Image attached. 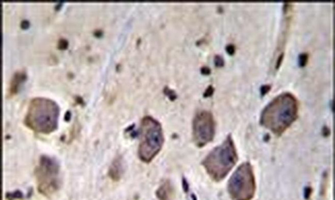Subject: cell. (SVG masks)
<instances>
[{"label": "cell", "mask_w": 335, "mask_h": 200, "mask_svg": "<svg viewBox=\"0 0 335 200\" xmlns=\"http://www.w3.org/2000/svg\"><path fill=\"white\" fill-rule=\"evenodd\" d=\"M256 190L252 167L244 163L238 167L228 183V191L233 200H250Z\"/></svg>", "instance_id": "6"}, {"label": "cell", "mask_w": 335, "mask_h": 200, "mask_svg": "<svg viewBox=\"0 0 335 200\" xmlns=\"http://www.w3.org/2000/svg\"><path fill=\"white\" fill-rule=\"evenodd\" d=\"M271 89V86L270 84H263L260 87V92L262 95H265L266 93H268L269 91Z\"/></svg>", "instance_id": "13"}, {"label": "cell", "mask_w": 335, "mask_h": 200, "mask_svg": "<svg viewBox=\"0 0 335 200\" xmlns=\"http://www.w3.org/2000/svg\"><path fill=\"white\" fill-rule=\"evenodd\" d=\"M213 91H214V88H213V86H209L205 92L204 95L206 96L211 95L213 93Z\"/></svg>", "instance_id": "17"}, {"label": "cell", "mask_w": 335, "mask_h": 200, "mask_svg": "<svg viewBox=\"0 0 335 200\" xmlns=\"http://www.w3.org/2000/svg\"><path fill=\"white\" fill-rule=\"evenodd\" d=\"M238 161L236 149L228 135L222 144L212 150L204 159L202 165L208 175L216 182L222 180Z\"/></svg>", "instance_id": "3"}, {"label": "cell", "mask_w": 335, "mask_h": 200, "mask_svg": "<svg viewBox=\"0 0 335 200\" xmlns=\"http://www.w3.org/2000/svg\"><path fill=\"white\" fill-rule=\"evenodd\" d=\"M68 45V41L65 38H62L59 39L57 43V48L59 49H65L67 48Z\"/></svg>", "instance_id": "11"}, {"label": "cell", "mask_w": 335, "mask_h": 200, "mask_svg": "<svg viewBox=\"0 0 335 200\" xmlns=\"http://www.w3.org/2000/svg\"><path fill=\"white\" fill-rule=\"evenodd\" d=\"M123 171V161L122 158L118 156L115 158L110 166L108 175L113 181H118L122 177Z\"/></svg>", "instance_id": "8"}, {"label": "cell", "mask_w": 335, "mask_h": 200, "mask_svg": "<svg viewBox=\"0 0 335 200\" xmlns=\"http://www.w3.org/2000/svg\"><path fill=\"white\" fill-rule=\"evenodd\" d=\"M215 63L216 66L218 67H222L223 65H224V61L222 57L219 55H217L215 57Z\"/></svg>", "instance_id": "12"}, {"label": "cell", "mask_w": 335, "mask_h": 200, "mask_svg": "<svg viewBox=\"0 0 335 200\" xmlns=\"http://www.w3.org/2000/svg\"><path fill=\"white\" fill-rule=\"evenodd\" d=\"M284 54L283 53L280 54L279 55V57L277 58V61H276V66H275V68L276 69H279L280 65L282 64L283 58H284Z\"/></svg>", "instance_id": "15"}, {"label": "cell", "mask_w": 335, "mask_h": 200, "mask_svg": "<svg viewBox=\"0 0 335 200\" xmlns=\"http://www.w3.org/2000/svg\"><path fill=\"white\" fill-rule=\"evenodd\" d=\"M27 76L23 70L15 72L11 79L8 89V93L10 95L16 94L18 90L19 86L25 80Z\"/></svg>", "instance_id": "9"}, {"label": "cell", "mask_w": 335, "mask_h": 200, "mask_svg": "<svg viewBox=\"0 0 335 200\" xmlns=\"http://www.w3.org/2000/svg\"><path fill=\"white\" fill-rule=\"evenodd\" d=\"M59 113L55 102L43 98L34 99L25 117V125L36 133H51L58 127Z\"/></svg>", "instance_id": "2"}, {"label": "cell", "mask_w": 335, "mask_h": 200, "mask_svg": "<svg viewBox=\"0 0 335 200\" xmlns=\"http://www.w3.org/2000/svg\"><path fill=\"white\" fill-rule=\"evenodd\" d=\"M308 59V55L306 53H302L299 55L298 62L300 66L305 67L306 65Z\"/></svg>", "instance_id": "10"}, {"label": "cell", "mask_w": 335, "mask_h": 200, "mask_svg": "<svg viewBox=\"0 0 335 200\" xmlns=\"http://www.w3.org/2000/svg\"><path fill=\"white\" fill-rule=\"evenodd\" d=\"M62 3H61V2H59V3H58L56 4L55 6V7H54V8H55V10H56V11H57V10H58V9H59V8H60V6H61V5H62Z\"/></svg>", "instance_id": "19"}, {"label": "cell", "mask_w": 335, "mask_h": 200, "mask_svg": "<svg viewBox=\"0 0 335 200\" xmlns=\"http://www.w3.org/2000/svg\"><path fill=\"white\" fill-rule=\"evenodd\" d=\"M192 130L193 140L199 147L212 142L215 134V123L212 113L203 111L196 114Z\"/></svg>", "instance_id": "7"}, {"label": "cell", "mask_w": 335, "mask_h": 200, "mask_svg": "<svg viewBox=\"0 0 335 200\" xmlns=\"http://www.w3.org/2000/svg\"><path fill=\"white\" fill-rule=\"evenodd\" d=\"M29 25H30V23H29L28 21H27V20H23L21 21L20 26V27L22 29L24 30V29H27V28H28Z\"/></svg>", "instance_id": "16"}, {"label": "cell", "mask_w": 335, "mask_h": 200, "mask_svg": "<svg viewBox=\"0 0 335 200\" xmlns=\"http://www.w3.org/2000/svg\"><path fill=\"white\" fill-rule=\"evenodd\" d=\"M201 72L204 74H209L210 73V69L207 67H203L201 69Z\"/></svg>", "instance_id": "18"}, {"label": "cell", "mask_w": 335, "mask_h": 200, "mask_svg": "<svg viewBox=\"0 0 335 200\" xmlns=\"http://www.w3.org/2000/svg\"><path fill=\"white\" fill-rule=\"evenodd\" d=\"M140 135L138 156L143 162L150 163L160 152L164 142L161 126L153 118L145 117L141 121Z\"/></svg>", "instance_id": "4"}, {"label": "cell", "mask_w": 335, "mask_h": 200, "mask_svg": "<svg viewBox=\"0 0 335 200\" xmlns=\"http://www.w3.org/2000/svg\"><path fill=\"white\" fill-rule=\"evenodd\" d=\"M226 50L229 55H233L235 52V46L232 44H228L226 46Z\"/></svg>", "instance_id": "14"}, {"label": "cell", "mask_w": 335, "mask_h": 200, "mask_svg": "<svg viewBox=\"0 0 335 200\" xmlns=\"http://www.w3.org/2000/svg\"><path fill=\"white\" fill-rule=\"evenodd\" d=\"M37 189L46 197L55 193L60 188L59 166L49 156H41L35 170Z\"/></svg>", "instance_id": "5"}, {"label": "cell", "mask_w": 335, "mask_h": 200, "mask_svg": "<svg viewBox=\"0 0 335 200\" xmlns=\"http://www.w3.org/2000/svg\"><path fill=\"white\" fill-rule=\"evenodd\" d=\"M298 105L290 94H285L274 99L261 114V125L276 135L283 133L298 116Z\"/></svg>", "instance_id": "1"}]
</instances>
